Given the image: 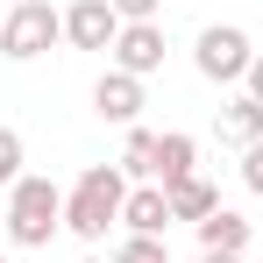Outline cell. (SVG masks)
I'll use <instances>...</instances> for the list:
<instances>
[{
    "instance_id": "obj_1",
    "label": "cell",
    "mask_w": 263,
    "mask_h": 263,
    "mask_svg": "<svg viewBox=\"0 0 263 263\" xmlns=\"http://www.w3.org/2000/svg\"><path fill=\"white\" fill-rule=\"evenodd\" d=\"M121 206H128L121 164H92V171H79L71 199H64V228H71L79 242H107V228L121 220Z\"/></svg>"
},
{
    "instance_id": "obj_23",
    "label": "cell",
    "mask_w": 263,
    "mask_h": 263,
    "mask_svg": "<svg viewBox=\"0 0 263 263\" xmlns=\"http://www.w3.org/2000/svg\"><path fill=\"white\" fill-rule=\"evenodd\" d=\"M0 263H7V256H0Z\"/></svg>"
},
{
    "instance_id": "obj_21",
    "label": "cell",
    "mask_w": 263,
    "mask_h": 263,
    "mask_svg": "<svg viewBox=\"0 0 263 263\" xmlns=\"http://www.w3.org/2000/svg\"><path fill=\"white\" fill-rule=\"evenodd\" d=\"M0 22H7V7H0Z\"/></svg>"
},
{
    "instance_id": "obj_9",
    "label": "cell",
    "mask_w": 263,
    "mask_h": 263,
    "mask_svg": "<svg viewBox=\"0 0 263 263\" xmlns=\"http://www.w3.org/2000/svg\"><path fill=\"white\" fill-rule=\"evenodd\" d=\"M220 142H228V149H256L263 142V107L249 100V92L220 100Z\"/></svg>"
},
{
    "instance_id": "obj_14",
    "label": "cell",
    "mask_w": 263,
    "mask_h": 263,
    "mask_svg": "<svg viewBox=\"0 0 263 263\" xmlns=\"http://www.w3.org/2000/svg\"><path fill=\"white\" fill-rule=\"evenodd\" d=\"M114 263H171V242L164 235H121Z\"/></svg>"
},
{
    "instance_id": "obj_6",
    "label": "cell",
    "mask_w": 263,
    "mask_h": 263,
    "mask_svg": "<svg viewBox=\"0 0 263 263\" xmlns=\"http://www.w3.org/2000/svg\"><path fill=\"white\" fill-rule=\"evenodd\" d=\"M114 71H128V79L164 71V22H128L114 36Z\"/></svg>"
},
{
    "instance_id": "obj_10",
    "label": "cell",
    "mask_w": 263,
    "mask_h": 263,
    "mask_svg": "<svg viewBox=\"0 0 263 263\" xmlns=\"http://www.w3.org/2000/svg\"><path fill=\"white\" fill-rule=\"evenodd\" d=\"M249 235H256V228L235 214V206H214V214L199 220V249H214V256H242V249H249Z\"/></svg>"
},
{
    "instance_id": "obj_5",
    "label": "cell",
    "mask_w": 263,
    "mask_h": 263,
    "mask_svg": "<svg viewBox=\"0 0 263 263\" xmlns=\"http://www.w3.org/2000/svg\"><path fill=\"white\" fill-rule=\"evenodd\" d=\"M128 22L114 14V0H71L64 7V43L71 50H100V57H114V36H121Z\"/></svg>"
},
{
    "instance_id": "obj_11",
    "label": "cell",
    "mask_w": 263,
    "mask_h": 263,
    "mask_svg": "<svg viewBox=\"0 0 263 263\" xmlns=\"http://www.w3.org/2000/svg\"><path fill=\"white\" fill-rule=\"evenodd\" d=\"M178 178H199V142L185 128H164V142H157V185H178Z\"/></svg>"
},
{
    "instance_id": "obj_3",
    "label": "cell",
    "mask_w": 263,
    "mask_h": 263,
    "mask_svg": "<svg viewBox=\"0 0 263 263\" xmlns=\"http://www.w3.org/2000/svg\"><path fill=\"white\" fill-rule=\"evenodd\" d=\"M64 43V14L50 7V0H22V7H7V22H0V57L7 64H36L43 50Z\"/></svg>"
},
{
    "instance_id": "obj_4",
    "label": "cell",
    "mask_w": 263,
    "mask_h": 263,
    "mask_svg": "<svg viewBox=\"0 0 263 263\" xmlns=\"http://www.w3.org/2000/svg\"><path fill=\"white\" fill-rule=\"evenodd\" d=\"M192 64H199V79H214V86H242V79H249V64H256V50H249V29H235V22H214V29H199V43H192Z\"/></svg>"
},
{
    "instance_id": "obj_2",
    "label": "cell",
    "mask_w": 263,
    "mask_h": 263,
    "mask_svg": "<svg viewBox=\"0 0 263 263\" xmlns=\"http://www.w3.org/2000/svg\"><path fill=\"white\" fill-rule=\"evenodd\" d=\"M64 228V192L50 185V178H22L14 192H7V242L14 249H50V235Z\"/></svg>"
},
{
    "instance_id": "obj_15",
    "label": "cell",
    "mask_w": 263,
    "mask_h": 263,
    "mask_svg": "<svg viewBox=\"0 0 263 263\" xmlns=\"http://www.w3.org/2000/svg\"><path fill=\"white\" fill-rule=\"evenodd\" d=\"M22 157H29V149H22V128H0V192H14V185H22Z\"/></svg>"
},
{
    "instance_id": "obj_12",
    "label": "cell",
    "mask_w": 263,
    "mask_h": 263,
    "mask_svg": "<svg viewBox=\"0 0 263 263\" xmlns=\"http://www.w3.org/2000/svg\"><path fill=\"white\" fill-rule=\"evenodd\" d=\"M164 199H171V220H192V228L220 206V192L206 185V178H178V185H164Z\"/></svg>"
},
{
    "instance_id": "obj_20",
    "label": "cell",
    "mask_w": 263,
    "mask_h": 263,
    "mask_svg": "<svg viewBox=\"0 0 263 263\" xmlns=\"http://www.w3.org/2000/svg\"><path fill=\"white\" fill-rule=\"evenodd\" d=\"M0 235H7V206H0Z\"/></svg>"
},
{
    "instance_id": "obj_8",
    "label": "cell",
    "mask_w": 263,
    "mask_h": 263,
    "mask_svg": "<svg viewBox=\"0 0 263 263\" xmlns=\"http://www.w3.org/2000/svg\"><path fill=\"white\" fill-rule=\"evenodd\" d=\"M121 228H128V235H171V199H164V185H135L128 206H121Z\"/></svg>"
},
{
    "instance_id": "obj_13",
    "label": "cell",
    "mask_w": 263,
    "mask_h": 263,
    "mask_svg": "<svg viewBox=\"0 0 263 263\" xmlns=\"http://www.w3.org/2000/svg\"><path fill=\"white\" fill-rule=\"evenodd\" d=\"M157 128H128V149H121V178H142V185H157Z\"/></svg>"
},
{
    "instance_id": "obj_22",
    "label": "cell",
    "mask_w": 263,
    "mask_h": 263,
    "mask_svg": "<svg viewBox=\"0 0 263 263\" xmlns=\"http://www.w3.org/2000/svg\"><path fill=\"white\" fill-rule=\"evenodd\" d=\"M256 263H263V249H256Z\"/></svg>"
},
{
    "instance_id": "obj_16",
    "label": "cell",
    "mask_w": 263,
    "mask_h": 263,
    "mask_svg": "<svg viewBox=\"0 0 263 263\" xmlns=\"http://www.w3.org/2000/svg\"><path fill=\"white\" fill-rule=\"evenodd\" d=\"M121 22H164V0H114Z\"/></svg>"
},
{
    "instance_id": "obj_19",
    "label": "cell",
    "mask_w": 263,
    "mask_h": 263,
    "mask_svg": "<svg viewBox=\"0 0 263 263\" xmlns=\"http://www.w3.org/2000/svg\"><path fill=\"white\" fill-rule=\"evenodd\" d=\"M199 263H242V256H214V249H199Z\"/></svg>"
},
{
    "instance_id": "obj_18",
    "label": "cell",
    "mask_w": 263,
    "mask_h": 263,
    "mask_svg": "<svg viewBox=\"0 0 263 263\" xmlns=\"http://www.w3.org/2000/svg\"><path fill=\"white\" fill-rule=\"evenodd\" d=\"M242 92H249V100L263 107V50H256V64H249V79H242Z\"/></svg>"
},
{
    "instance_id": "obj_17",
    "label": "cell",
    "mask_w": 263,
    "mask_h": 263,
    "mask_svg": "<svg viewBox=\"0 0 263 263\" xmlns=\"http://www.w3.org/2000/svg\"><path fill=\"white\" fill-rule=\"evenodd\" d=\"M242 185L263 199V142H256V149H242Z\"/></svg>"
},
{
    "instance_id": "obj_7",
    "label": "cell",
    "mask_w": 263,
    "mask_h": 263,
    "mask_svg": "<svg viewBox=\"0 0 263 263\" xmlns=\"http://www.w3.org/2000/svg\"><path fill=\"white\" fill-rule=\"evenodd\" d=\"M92 114L100 121H114V128H135V114H142V79H128V71H100V86H92Z\"/></svg>"
}]
</instances>
